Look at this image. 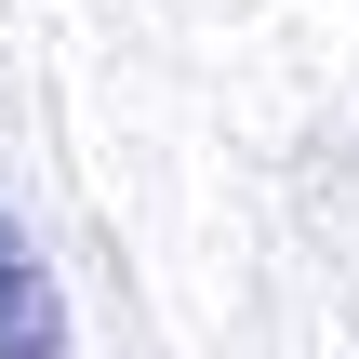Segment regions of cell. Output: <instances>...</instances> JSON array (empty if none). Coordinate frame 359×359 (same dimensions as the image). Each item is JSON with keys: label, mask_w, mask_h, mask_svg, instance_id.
Wrapping results in <instances>:
<instances>
[{"label": "cell", "mask_w": 359, "mask_h": 359, "mask_svg": "<svg viewBox=\"0 0 359 359\" xmlns=\"http://www.w3.org/2000/svg\"><path fill=\"white\" fill-rule=\"evenodd\" d=\"M0 359H67V293L13 213H0Z\"/></svg>", "instance_id": "obj_1"}]
</instances>
